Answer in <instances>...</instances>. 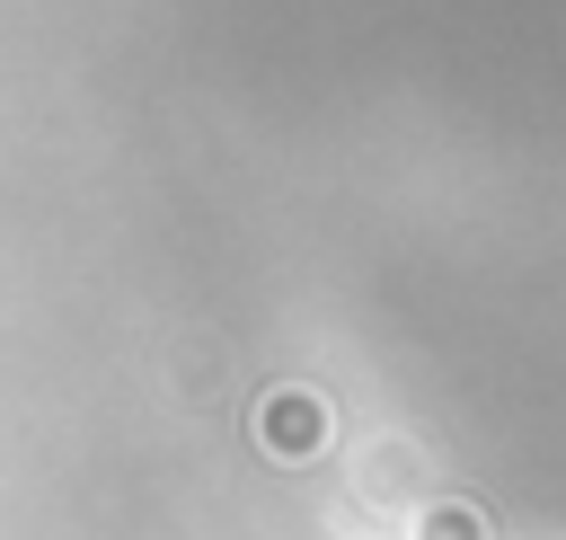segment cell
Listing matches in <instances>:
<instances>
[{
  "mask_svg": "<svg viewBox=\"0 0 566 540\" xmlns=\"http://www.w3.org/2000/svg\"><path fill=\"white\" fill-rule=\"evenodd\" d=\"M416 540H486V522L469 505H416Z\"/></svg>",
  "mask_w": 566,
  "mask_h": 540,
  "instance_id": "3957f363",
  "label": "cell"
},
{
  "mask_svg": "<svg viewBox=\"0 0 566 540\" xmlns=\"http://www.w3.org/2000/svg\"><path fill=\"white\" fill-rule=\"evenodd\" d=\"M256 451L265 460H318L327 451V398L318 390H265L256 398Z\"/></svg>",
  "mask_w": 566,
  "mask_h": 540,
  "instance_id": "6da1fadb",
  "label": "cell"
},
{
  "mask_svg": "<svg viewBox=\"0 0 566 540\" xmlns=\"http://www.w3.org/2000/svg\"><path fill=\"white\" fill-rule=\"evenodd\" d=\"M354 487H363V505H424V460H416V443H371Z\"/></svg>",
  "mask_w": 566,
  "mask_h": 540,
  "instance_id": "7a4b0ae2",
  "label": "cell"
}]
</instances>
